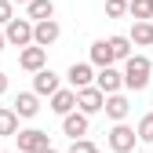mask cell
<instances>
[{"mask_svg": "<svg viewBox=\"0 0 153 153\" xmlns=\"http://www.w3.org/2000/svg\"><path fill=\"white\" fill-rule=\"evenodd\" d=\"M149 59L146 55H131V59L124 62V88H131V91H142L146 84H149Z\"/></svg>", "mask_w": 153, "mask_h": 153, "instance_id": "1", "label": "cell"}, {"mask_svg": "<svg viewBox=\"0 0 153 153\" xmlns=\"http://www.w3.org/2000/svg\"><path fill=\"white\" fill-rule=\"evenodd\" d=\"M139 142V131L135 128H128V124H113L109 128V149L113 153H131Z\"/></svg>", "mask_w": 153, "mask_h": 153, "instance_id": "2", "label": "cell"}, {"mask_svg": "<svg viewBox=\"0 0 153 153\" xmlns=\"http://www.w3.org/2000/svg\"><path fill=\"white\" fill-rule=\"evenodd\" d=\"M4 36H7V44H15V48H33V22L29 18H15V22L4 29Z\"/></svg>", "mask_w": 153, "mask_h": 153, "instance_id": "3", "label": "cell"}, {"mask_svg": "<svg viewBox=\"0 0 153 153\" xmlns=\"http://www.w3.org/2000/svg\"><path fill=\"white\" fill-rule=\"evenodd\" d=\"M15 139H18V153H44L48 149V131H40V128H26Z\"/></svg>", "mask_w": 153, "mask_h": 153, "instance_id": "4", "label": "cell"}, {"mask_svg": "<svg viewBox=\"0 0 153 153\" xmlns=\"http://www.w3.org/2000/svg\"><path fill=\"white\" fill-rule=\"evenodd\" d=\"M95 88H99L102 95H120V88H124V69H99L95 73Z\"/></svg>", "mask_w": 153, "mask_h": 153, "instance_id": "5", "label": "cell"}, {"mask_svg": "<svg viewBox=\"0 0 153 153\" xmlns=\"http://www.w3.org/2000/svg\"><path fill=\"white\" fill-rule=\"evenodd\" d=\"M76 106H80V113H88V117H91V113L106 109V95L91 84V88H84V91H76Z\"/></svg>", "mask_w": 153, "mask_h": 153, "instance_id": "6", "label": "cell"}, {"mask_svg": "<svg viewBox=\"0 0 153 153\" xmlns=\"http://www.w3.org/2000/svg\"><path fill=\"white\" fill-rule=\"evenodd\" d=\"M59 33H62V29H59V22H55V18H48V22H36V26H33V44L48 51L55 40H59Z\"/></svg>", "mask_w": 153, "mask_h": 153, "instance_id": "7", "label": "cell"}, {"mask_svg": "<svg viewBox=\"0 0 153 153\" xmlns=\"http://www.w3.org/2000/svg\"><path fill=\"white\" fill-rule=\"evenodd\" d=\"M66 76H69L73 91H84V88H91V76H95V69H91V62H73Z\"/></svg>", "mask_w": 153, "mask_h": 153, "instance_id": "8", "label": "cell"}, {"mask_svg": "<svg viewBox=\"0 0 153 153\" xmlns=\"http://www.w3.org/2000/svg\"><path fill=\"white\" fill-rule=\"evenodd\" d=\"M44 62H48V51H44V48H36V44H33V48H26L22 55H18V66L29 69V73H40V69H44Z\"/></svg>", "mask_w": 153, "mask_h": 153, "instance_id": "9", "label": "cell"}, {"mask_svg": "<svg viewBox=\"0 0 153 153\" xmlns=\"http://www.w3.org/2000/svg\"><path fill=\"white\" fill-rule=\"evenodd\" d=\"M128 109H131V102H128V95H106V117H109V120H117V124H124V117H128Z\"/></svg>", "mask_w": 153, "mask_h": 153, "instance_id": "10", "label": "cell"}, {"mask_svg": "<svg viewBox=\"0 0 153 153\" xmlns=\"http://www.w3.org/2000/svg\"><path fill=\"white\" fill-rule=\"evenodd\" d=\"M62 131L76 142V139H84L88 135V113H69V117H62Z\"/></svg>", "mask_w": 153, "mask_h": 153, "instance_id": "11", "label": "cell"}, {"mask_svg": "<svg viewBox=\"0 0 153 153\" xmlns=\"http://www.w3.org/2000/svg\"><path fill=\"white\" fill-rule=\"evenodd\" d=\"M51 109L59 113V117H69V113L76 109V91L73 88H62L59 95H51Z\"/></svg>", "mask_w": 153, "mask_h": 153, "instance_id": "12", "label": "cell"}, {"mask_svg": "<svg viewBox=\"0 0 153 153\" xmlns=\"http://www.w3.org/2000/svg\"><path fill=\"white\" fill-rule=\"evenodd\" d=\"M33 91H36V95H59V91H62V88H59V76H55L51 69H40V73L33 76Z\"/></svg>", "mask_w": 153, "mask_h": 153, "instance_id": "13", "label": "cell"}, {"mask_svg": "<svg viewBox=\"0 0 153 153\" xmlns=\"http://www.w3.org/2000/svg\"><path fill=\"white\" fill-rule=\"evenodd\" d=\"M113 62V51H109V40H95L91 44V66H99V69H109Z\"/></svg>", "mask_w": 153, "mask_h": 153, "instance_id": "14", "label": "cell"}, {"mask_svg": "<svg viewBox=\"0 0 153 153\" xmlns=\"http://www.w3.org/2000/svg\"><path fill=\"white\" fill-rule=\"evenodd\" d=\"M15 113L18 117H36L40 113V102H36V91H22L15 99Z\"/></svg>", "mask_w": 153, "mask_h": 153, "instance_id": "15", "label": "cell"}, {"mask_svg": "<svg viewBox=\"0 0 153 153\" xmlns=\"http://www.w3.org/2000/svg\"><path fill=\"white\" fill-rule=\"evenodd\" d=\"M26 11H29V22L36 26V22H48V18L55 15V4H51V0H33Z\"/></svg>", "mask_w": 153, "mask_h": 153, "instance_id": "16", "label": "cell"}, {"mask_svg": "<svg viewBox=\"0 0 153 153\" xmlns=\"http://www.w3.org/2000/svg\"><path fill=\"white\" fill-rule=\"evenodd\" d=\"M131 44L149 48L153 44V22H135V26H131Z\"/></svg>", "mask_w": 153, "mask_h": 153, "instance_id": "17", "label": "cell"}, {"mask_svg": "<svg viewBox=\"0 0 153 153\" xmlns=\"http://www.w3.org/2000/svg\"><path fill=\"white\" fill-rule=\"evenodd\" d=\"M109 51L117 62H128L131 59V36H109Z\"/></svg>", "mask_w": 153, "mask_h": 153, "instance_id": "18", "label": "cell"}, {"mask_svg": "<svg viewBox=\"0 0 153 153\" xmlns=\"http://www.w3.org/2000/svg\"><path fill=\"white\" fill-rule=\"evenodd\" d=\"M0 135H4V139L18 135V113L15 109H0Z\"/></svg>", "mask_w": 153, "mask_h": 153, "instance_id": "19", "label": "cell"}, {"mask_svg": "<svg viewBox=\"0 0 153 153\" xmlns=\"http://www.w3.org/2000/svg\"><path fill=\"white\" fill-rule=\"evenodd\" d=\"M128 11L135 15V22H149L153 18V4L149 0H128Z\"/></svg>", "mask_w": 153, "mask_h": 153, "instance_id": "20", "label": "cell"}, {"mask_svg": "<svg viewBox=\"0 0 153 153\" xmlns=\"http://www.w3.org/2000/svg\"><path fill=\"white\" fill-rule=\"evenodd\" d=\"M135 131H139V139H142V142H153V113H146V117L139 120Z\"/></svg>", "mask_w": 153, "mask_h": 153, "instance_id": "21", "label": "cell"}, {"mask_svg": "<svg viewBox=\"0 0 153 153\" xmlns=\"http://www.w3.org/2000/svg\"><path fill=\"white\" fill-rule=\"evenodd\" d=\"M11 22H15V4H11V0H0V26L7 29Z\"/></svg>", "mask_w": 153, "mask_h": 153, "instance_id": "22", "label": "cell"}, {"mask_svg": "<svg viewBox=\"0 0 153 153\" xmlns=\"http://www.w3.org/2000/svg\"><path fill=\"white\" fill-rule=\"evenodd\" d=\"M106 15H109V18L128 15V0H106Z\"/></svg>", "mask_w": 153, "mask_h": 153, "instance_id": "23", "label": "cell"}, {"mask_svg": "<svg viewBox=\"0 0 153 153\" xmlns=\"http://www.w3.org/2000/svg\"><path fill=\"white\" fill-rule=\"evenodd\" d=\"M69 153H99V146L91 139H76V142H69Z\"/></svg>", "mask_w": 153, "mask_h": 153, "instance_id": "24", "label": "cell"}, {"mask_svg": "<svg viewBox=\"0 0 153 153\" xmlns=\"http://www.w3.org/2000/svg\"><path fill=\"white\" fill-rule=\"evenodd\" d=\"M7 91V73H0V95Z\"/></svg>", "mask_w": 153, "mask_h": 153, "instance_id": "25", "label": "cell"}, {"mask_svg": "<svg viewBox=\"0 0 153 153\" xmlns=\"http://www.w3.org/2000/svg\"><path fill=\"white\" fill-rule=\"evenodd\" d=\"M4 48H7V36H4V33H0V51H4Z\"/></svg>", "mask_w": 153, "mask_h": 153, "instance_id": "26", "label": "cell"}, {"mask_svg": "<svg viewBox=\"0 0 153 153\" xmlns=\"http://www.w3.org/2000/svg\"><path fill=\"white\" fill-rule=\"evenodd\" d=\"M11 4H26V7H29V4H33V0H11Z\"/></svg>", "mask_w": 153, "mask_h": 153, "instance_id": "27", "label": "cell"}, {"mask_svg": "<svg viewBox=\"0 0 153 153\" xmlns=\"http://www.w3.org/2000/svg\"><path fill=\"white\" fill-rule=\"evenodd\" d=\"M44 153H59V149H51V146H48V149H44Z\"/></svg>", "mask_w": 153, "mask_h": 153, "instance_id": "28", "label": "cell"}, {"mask_svg": "<svg viewBox=\"0 0 153 153\" xmlns=\"http://www.w3.org/2000/svg\"><path fill=\"white\" fill-rule=\"evenodd\" d=\"M149 4H153V0H149Z\"/></svg>", "mask_w": 153, "mask_h": 153, "instance_id": "29", "label": "cell"}, {"mask_svg": "<svg viewBox=\"0 0 153 153\" xmlns=\"http://www.w3.org/2000/svg\"><path fill=\"white\" fill-rule=\"evenodd\" d=\"M15 153H18V149H15Z\"/></svg>", "mask_w": 153, "mask_h": 153, "instance_id": "30", "label": "cell"}]
</instances>
